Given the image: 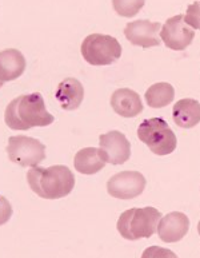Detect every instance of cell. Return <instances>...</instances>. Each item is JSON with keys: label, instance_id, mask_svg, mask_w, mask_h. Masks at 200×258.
I'll list each match as a JSON object with an SVG mask.
<instances>
[{"label": "cell", "instance_id": "7a4b0ae2", "mask_svg": "<svg viewBox=\"0 0 200 258\" xmlns=\"http://www.w3.org/2000/svg\"><path fill=\"white\" fill-rule=\"evenodd\" d=\"M27 182L32 191L40 198L59 200L72 191L75 175L63 165L51 166L48 169L35 166L27 173Z\"/></svg>", "mask_w": 200, "mask_h": 258}, {"label": "cell", "instance_id": "5b68a950", "mask_svg": "<svg viewBox=\"0 0 200 258\" xmlns=\"http://www.w3.org/2000/svg\"><path fill=\"white\" fill-rule=\"evenodd\" d=\"M81 55L92 66H108L122 56V46L111 35L91 34L83 40Z\"/></svg>", "mask_w": 200, "mask_h": 258}, {"label": "cell", "instance_id": "8992f818", "mask_svg": "<svg viewBox=\"0 0 200 258\" xmlns=\"http://www.w3.org/2000/svg\"><path fill=\"white\" fill-rule=\"evenodd\" d=\"M7 153L10 161L23 167H35L46 158V146L38 139L18 135L8 139Z\"/></svg>", "mask_w": 200, "mask_h": 258}, {"label": "cell", "instance_id": "2e32d148", "mask_svg": "<svg viewBox=\"0 0 200 258\" xmlns=\"http://www.w3.org/2000/svg\"><path fill=\"white\" fill-rule=\"evenodd\" d=\"M106 159L100 149L95 147H85L76 153L73 158V166L76 171L85 175H92L99 173L100 170L106 166Z\"/></svg>", "mask_w": 200, "mask_h": 258}, {"label": "cell", "instance_id": "52a82bcc", "mask_svg": "<svg viewBox=\"0 0 200 258\" xmlns=\"http://www.w3.org/2000/svg\"><path fill=\"white\" fill-rule=\"evenodd\" d=\"M146 178L139 171H122L112 175L107 182L108 194L119 200L136 198L146 189Z\"/></svg>", "mask_w": 200, "mask_h": 258}, {"label": "cell", "instance_id": "ba28073f", "mask_svg": "<svg viewBox=\"0 0 200 258\" xmlns=\"http://www.w3.org/2000/svg\"><path fill=\"white\" fill-rule=\"evenodd\" d=\"M160 38L171 50L183 51L192 43L195 31L185 24L184 15L179 14L167 19L160 31Z\"/></svg>", "mask_w": 200, "mask_h": 258}, {"label": "cell", "instance_id": "6da1fadb", "mask_svg": "<svg viewBox=\"0 0 200 258\" xmlns=\"http://www.w3.org/2000/svg\"><path fill=\"white\" fill-rule=\"evenodd\" d=\"M54 115L47 111L42 94H26L15 98L4 112V122L11 130H30L54 123Z\"/></svg>", "mask_w": 200, "mask_h": 258}, {"label": "cell", "instance_id": "d6986e66", "mask_svg": "<svg viewBox=\"0 0 200 258\" xmlns=\"http://www.w3.org/2000/svg\"><path fill=\"white\" fill-rule=\"evenodd\" d=\"M184 22L192 30H200V2H195L188 6L187 14L184 15Z\"/></svg>", "mask_w": 200, "mask_h": 258}, {"label": "cell", "instance_id": "ffe728a7", "mask_svg": "<svg viewBox=\"0 0 200 258\" xmlns=\"http://www.w3.org/2000/svg\"><path fill=\"white\" fill-rule=\"evenodd\" d=\"M197 233H199L200 235V221H199V224H197Z\"/></svg>", "mask_w": 200, "mask_h": 258}, {"label": "cell", "instance_id": "7c38bea8", "mask_svg": "<svg viewBox=\"0 0 200 258\" xmlns=\"http://www.w3.org/2000/svg\"><path fill=\"white\" fill-rule=\"evenodd\" d=\"M55 98L60 107L67 111L79 108L84 98V87L76 78H66L59 83Z\"/></svg>", "mask_w": 200, "mask_h": 258}, {"label": "cell", "instance_id": "9c48e42d", "mask_svg": "<svg viewBox=\"0 0 200 258\" xmlns=\"http://www.w3.org/2000/svg\"><path fill=\"white\" fill-rule=\"evenodd\" d=\"M100 150L106 162L111 165H123L131 157V143L120 131H110L99 137Z\"/></svg>", "mask_w": 200, "mask_h": 258}, {"label": "cell", "instance_id": "e0dca14e", "mask_svg": "<svg viewBox=\"0 0 200 258\" xmlns=\"http://www.w3.org/2000/svg\"><path fill=\"white\" fill-rule=\"evenodd\" d=\"M175 98V90L172 85L160 82L155 83L146 91V100L147 104L151 108H163L168 106Z\"/></svg>", "mask_w": 200, "mask_h": 258}, {"label": "cell", "instance_id": "3957f363", "mask_svg": "<svg viewBox=\"0 0 200 258\" xmlns=\"http://www.w3.org/2000/svg\"><path fill=\"white\" fill-rule=\"evenodd\" d=\"M162 220V213L155 208L130 209L120 214L116 229L126 239L150 238L158 231V225Z\"/></svg>", "mask_w": 200, "mask_h": 258}, {"label": "cell", "instance_id": "5bb4252c", "mask_svg": "<svg viewBox=\"0 0 200 258\" xmlns=\"http://www.w3.org/2000/svg\"><path fill=\"white\" fill-rule=\"evenodd\" d=\"M26 70V58L19 50L8 48L0 52V77L2 83L22 77Z\"/></svg>", "mask_w": 200, "mask_h": 258}, {"label": "cell", "instance_id": "9a60e30c", "mask_svg": "<svg viewBox=\"0 0 200 258\" xmlns=\"http://www.w3.org/2000/svg\"><path fill=\"white\" fill-rule=\"evenodd\" d=\"M172 119L181 128H192L200 123V103L195 99H181L172 108Z\"/></svg>", "mask_w": 200, "mask_h": 258}, {"label": "cell", "instance_id": "30bf717a", "mask_svg": "<svg viewBox=\"0 0 200 258\" xmlns=\"http://www.w3.org/2000/svg\"><path fill=\"white\" fill-rule=\"evenodd\" d=\"M160 28H162V24L159 22L140 19L128 23L124 28V34L128 42L134 46L151 48V47H158L160 44V39H159Z\"/></svg>", "mask_w": 200, "mask_h": 258}, {"label": "cell", "instance_id": "ac0fdd59", "mask_svg": "<svg viewBox=\"0 0 200 258\" xmlns=\"http://www.w3.org/2000/svg\"><path fill=\"white\" fill-rule=\"evenodd\" d=\"M112 6L115 8V11L118 12V15L126 16V18H132L138 14L144 6L143 0L139 2H123V0H115L112 2Z\"/></svg>", "mask_w": 200, "mask_h": 258}, {"label": "cell", "instance_id": "8fae6325", "mask_svg": "<svg viewBox=\"0 0 200 258\" xmlns=\"http://www.w3.org/2000/svg\"><path fill=\"white\" fill-rule=\"evenodd\" d=\"M189 229V218L181 212H172L164 216L158 225V234L163 242H179Z\"/></svg>", "mask_w": 200, "mask_h": 258}, {"label": "cell", "instance_id": "277c9868", "mask_svg": "<svg viewBox=\"0 0 200 258\" xmlns=\"http://www.w3.org/2000/svg\"><path fill=\"white\" fill-rule=\"evenodd\" d=\"M138 137L156 155H168L175 151L176 135L162 118H151L140 123Z\"/></svg>", "mask_w": 200, "mask_h": 258}, {"label": "cell", "instance_id": "4fadbf2b", "mask_svg": "<svg viewBox=\"0 0 200 258\" xmlns=\"http://www.w3.org/2000/svg\"><path fill=\"white\" fill-rule=\"evenodd\" d=\"M111 107L123 118H134L143 111L140 95L130 89L116 90L111 95Z\"/></svg>", "mask_w": 200, "mask_h": 258}]
</instances>
